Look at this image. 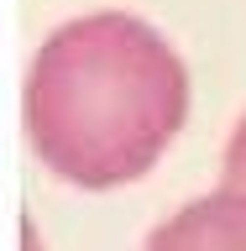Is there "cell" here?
I'll list each match as a JSON object with an SVG mask.
<instances>
[{"mask_svg": "<svg viewBox=\"0 0 246 251\" xmlns=\"http://www.w3.org/2000/svg\"><path fill=\"white\" fill-rule=\"evenodd\" d=\"M189 115V74L147 21L100 11L42 42L27 78V131L42 168L79 188L131 183Z\"/></svg>", "mask_w": 246, "mask_h": 251, "instance_id": "cell-1", "label": "cell"}, {"mask_svg": "<svg viewBox=\"0 0 246 251\" xmlns=\"http://www.w3.org/2000/svg\"><path fill=\"white\" fill-rule=\"evenodd\" d=\"M147 251H246V194L220 188L157 225Z\"/></svg>", "mask_w": 246, "mask_h": 251, "instance_id": "cell-2", "label": "cell"}, {"mask_svg": "<svg viewBox=\"0 0 246 251\" xmlns=\"http://www.w3.org/2000/svg\"><path fill=\"white\" fill-rule=\"evenodd\" d=\"M225 188L246 194V115H241V126H236L231 147H225Z\"/></svg>", "mask_w": 246, "mask_h": 251, "instance_id": "cell-3", "label": "cell"}]
</instances>
